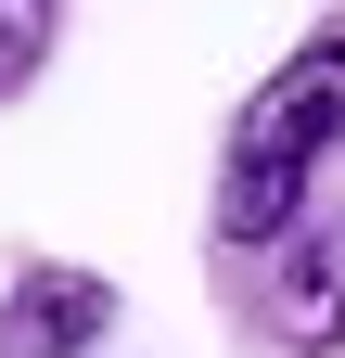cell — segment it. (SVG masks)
Instances as JSON below:
<instances>
[{"mask_svg":"<svg viewBox=\"0 0 345 358\" xmlns=\"http://www.w3.org/2000/svg\"><path fill=\"white\" fill-rule=\"evenodd\" d=\"M256 333L281 358H345V217H294L256 243Z\"/></svg>","mask_w":345,"mask_h":358,"instance_id":"2","label":"cell"},{"mask_svg":"<svg viewBox=\"0 0 345 358\" xmlns=\"http://www.w3.org/2000/svg\"><path fill=\"white\" fill-rule=\"evenodd\" d=\"M128 320V294L77 256H26L13 294H0V358H103Z\"/></svg>","mask_w":345,"mask_h":358,"instance_id":"3","label":"cell"},{"mask_svg":"<svg viewBox=\"0 0 345 358\" xmlns=\"http://www.w3.org/2000/svg\"><path fill=\"white\" fill-rule=\"evenodd\" d=\"M64 52V0H0V103H26Z\"/></svg>","mask_w":345,"mask_h":358,"instance_id":"4","label":"cell"},{"mask_svg":"<svg viewBox=\"0 0 345 358\" xmlns=\"http://www.w3.org/2000/svg\"><path fill=\"white\" fill-rule=\"evenodd\" d=\"M345 154V13H320L294 52L243 90L230 141H218V256H256L269 231H294L320 192V166Z\"/></svg>","mask_w":345,"mask_h":358,"instance_id":"1","label":"cell"}]
</instances>
